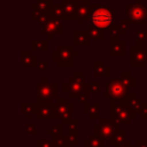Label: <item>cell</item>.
Instances as JSON below:
<instances>
[{"mask_svg":"<svg viewBox=\"0 0 147 147\" xmlns=\"http://www.w3.org/2000/svg\"><path fill=\"white\" fill-rule=\"evenodd\" d=\"M133 114H139V110H140V107H141V99L134 93V92H130L125 99V101L123 102Z\"/></svg>","mask_w":147,"mask_h":147,"instance_id":"obj_14","label":"cell"},{"mask_svg":"<svg viewBox=\"0 0 147 147\" xmlns=\"http://www.w3.org/2000/svg\"><path fill=\"white\" fill-rule=\"evenodd\" d=\"M139 115L141 117V119H147V102H142L140 110H139Z\"/></svg>","mask_w":147,"mask_h":147,"instance_id":"obj_37","label":"cell"},{"mask_svg":"<svg viewBox=\"0 0 147 147\" xmlns=\"http://www.w3.org/2000/svg\"><path fill=\"white\" fill-rule=\"evenodd\" d=\"M125 134H126V131L124 130V129H116L115 130V132H114V134L111 136V138L108 140L109 141V144L111 145V146H117V145H121L122 142H124L126 139H125Z\"/></svg>","mask_w":147,"mask_h":147,"instance_id":"obj_24","label":"cell"},{"mask_svg":"<svg viewBox=\"0 0 147 147\" xmlns=\"http://www.w3.org/2000/svg\"><path fill=\"white\" fill-rule=\"evenodd\" d=\"M116 147H136V145H132L131 144V140L130 139H126L124 142H122L121 145H117Z\"/></svg>","mask_w":147,"mask_h":147,"instance_id":"obj_42","label":"cell"},{"mask_svg":"<svg viewBox=\"0 0 147 147\" xmlns=\"http://www.w3.org/2000/svg\"><path fill=\"white\" fill-rule=\"evenodd\" d=\"M109 118L115 121L117 124L130 125L132 119L137 118V115L133 114L123 102H117L109 100Z\"/></svg>","mask_w":147,"mask_h":147,"instance_id":"obj_2","label":"cell"},{"mask_svg":"<svg viewBox=\"0 0 147 147\" xmlns=\"http://www.w3.org/2000/svg\"><path fill=\"white\" fill-rule=\"evenodd\" d=\"M63 2H74V0H63Z\"/></svg>","mask_w":147,"mask_h":147,"instance_id":"obj_46","label":"cell"},{"mask_svg":"<svg viewBox=\"0 0 147 147\" xmlns=\"http://www.w3.org/2000/svg\"><path fill=\"white\" fill-rule=\"evenodd\" d=\"M51 15L56 18V20H64V9H63V5H60V3H54L53 7H52V10H51Z\"/></svg>","mask_w":147,"mask_h":147,"instance_id":"obj_27","label":"cell"},{"mask_svg":"<svg viewBox=\"0 0 147 147\" xmlns=\"http://www.w3.org/2000/svg\"><path fill=\"white\" fill-rule=\"evenodd\" d=\"M38 103V109L36 113V117L38 119H55L59 118L56 103Z\"/></svg>","mask_w":147,"mask_h":147,"instance_id":"obj_12","label":"cell"},{"mask_svg":"<svg viewBox=\"0 0 147 147\" xmlns=\"http://www.w3.org/2000/svg\"><path fill=\"white\" fill-rule=\"evenodd\" d=\"M83 113L88 116L90 119H100V105L99 102H94L92 105L83 106Z\"/></svg>","mask_w":147,"mask_h":147,"instance_id":"obj_17","label":"cell"},{"mask_svg":"<svg viewBox=\"0 0 147 147\" xmlns=\"http://www.w3.org/2000/svg\"><path fill=\"white\" fill-rule=\"evenodd\" d=\"M63 147H74V146H70V145H64Z\"/></svg>","mask_w":147,"mask_h":147,"instance_id":"obj_47","label":"cell"},{"mask_svg":"<svg viewBox=\"0 0 147 147\" xmlns=\"http://www.w3.org/2000/svg\"><path fill=\"white\" fill-rule=\"evenodd\" d=\"M69 83V93L68 98L71 99H79L83 92V84L84 82V72L83 71H75L71 77L68 79Z\"/></svg>","mask_w":147,"mask_h":147,"instance_id":"obj_9","label":"cell"},{"mask_svg":"<svg viewBox=\"0 0 147 147\" xmlns=\"http://www.w3.org/2000/svg\"><path fill=\"white\" fill-rule=\"evenodd\" d=\"M131 67H145L147 64V47L146 42L137 41L130 47Z\"/></svg>","mask_w":147,"mask_h":147,"instance_id":"obj_7","label":"cell"},{"mask_svg":"<svg viewBox=\"0 0 147 147\" xmlns=\"http://www.w3.org/2000/svg\"><path fill=\"white\" fill-rule=\"evenodd\" d=\"M88 34H90V39L95 40V41H103L105 40V31L103 29H100L95 25H93L92 23L88 24Z\"/></svg>","mask_w":147,"mask_h":147,"instance_id":"obj_22","label":"cell"},{"mask_svg":"<svg viewBox=\"0 0 147 147\" xmlns=\"http://www.w3.org/2000/svg\"><path fill=\"white\" fill-rule=\"evenodd\" d=\"M56 108L59 118L62 119L63 124H67L74 114V105L69 102V98H57L56 100Z\"/></svg>","mask_w":147,"mask_h":147,"instance_id":"obj_11","label":"cell"},{"mask_svg":"<svg viewBox=\"0 0 147 147\" xmlns=\"http://www.w3.org/2000/svg\"><path fill=\"white\" fill-rule=\"evenodd\" d=\"M84 22H85L84 20H78V24H79V25H83V24H84Z\"/></svg>","mask_w":147,"mask_h":147,"instance_id":"obj_45","label":"cell"},{"mask_svg":"<svg viewBox=\"0 0 147 147\" xmlns=\"http://www.w3.org/2000/svg\"><path fill=\"white\" fill-rule=\"evenodd\" d=\"M129 88L122 83L119 78L115 79H109L106 83V88H105V98L109 100H114L117 102H124L127 94H129Z\"/></svg>","mask_w":147,"mask_h":147,"instance_id":"obj_4","label":"cell"},{"mask_svg":"<svg viewBox=\"0 0 147 147\" xmlns=\"http://www.w3.org/2000/svg\"><path fill=\"white\" fill-rule=\"evenodd\" d=\"M126 42L119 37H109V55L110 56H125Z\"/></svg>","mask_w":147,"mask_h":147,"instance_id":"obj_13","label":"cell"},{"mask_svg":"<svg viewBox=\"0 0 147 147\" xmlns=\"http://www.w3.org/2000/svg\"><path fill=\"white\" fill-rule=\"evenodd\" d=\"M37 92V102L41 103H54L55 99L57 100V83L48 82L46 77H42L39 83L36 85Z\"/></svg>","mask_w":147,"mask_h":147,"instance_id":"obj_3","label":"cell"},{"mask_svg":"<svg viewBox=\"0 0 147 147\" xmlns=\"http://www.w3.org/2000/svg\"><path fill=\"white\" fill-rule=\"evenodd\" d=\"M47 62L46 61H39L38 62V64H37V70L38 71H45V70H47Z\"/></svg>","mask_w":147,"mask_h":147,"instance_id":"obj_40","label":"cell"},{"mask_svg":"<svg viewBox=\"0 0 147 147\" xmlns=\"http://www.w3.org/2000/svg\"><path fill=\"white\" fill-rule=\"evenodd\" d=\"M74 2L77 5H83V3H88V0H74Z\"/></svg>","mask_w":147,"mask_h":147,"instance_id":"obj_44","label":"cell"},{"mask_svg":"<svg viewBox=\"0 0 147 147\" xmlns=\"http://www.w3.org/2000/svg\"><path fill=\"white\" fill-rule=\"evenodd\" d=\"M105 138L101 136H98L95 133H92L88 136L87 139L84 140L83 147H105Z\"/></svg>","mask_w":147,"mask_h":147,"instance_id":"obj_20","label":"cell"},{"mask_svg":"<svg viewBox=\"0 0 147 147\" xmlns=\"http://www.w3.org/2000/svg\"><path fill=\"white\" fill-rule=\"evenodd\" d=\"M41 34L46 37V40H52L54 36H62L63 34V25L60 20L54 17L49 18L42 26H41Z\"/></svg>","mask_w":147,"mask_h":147,"instance_id":"obj_10","label":"cell"},{"mask_svg":"<svg viewBox=\"0 0 147 147\" xmlns=\"http://www.w3.org/2000/svg\"><path fill=\"white\" fill-rule=\"evenodd\" d=\"M108 30H109V37H121V36L125 34V32L121 29L119 24H115Z\"/></svg>","mask_w":147,"mask_h":147,"instance_id":"obj_31","label":"cell"},{"mask_svg":"<svg viewBox=\"0 0 147 147\" xmlns=\"http://www.w3.org/2000/svg\"><path fill=\"white\" fill-rule=\"evenodd\" d=\"M136 147H147V140L145 139H137L136 141Z\"/></svg>","mask_w":147,"mask_h":147,"instance_id":"obj_41","label":"cell"},{"mask_svg":"<svg viewBox=\"0 0 147 147\" xmlns=\"http://www.w3.org/2000/svg\"><path fill=\"white\" fill-rule=\"evenodd\" d=\"M136 39H137V41H140V42H147V31L144 29L137 30L136 31Z\"/></svg>","mask_w":147,"mask_h":147,"instance_id":"obj_33","label":"cell"},{"mask_svg":"<svg viewBox=\"0 0 147 147\" xmlns=\"http://www.w3.org/2000/svg\"><path fill=\"white\" fill-rule=\"evenodd\" d=\"M36 133H37L36 125L33 123H28L26 124V134H36Z\"/></svg>","mask_w":147,"mask_h":147,"instance_id":"obj_39","label":"cell"},{"mask_svg":"<svg viewBox=\"0 0 147 147\" xmlns=\"http://www.w3.org/2000/svg\"><path fill=\"white\" fill-rule=\"evenodd\" d=\"M36 147H54L52 140L47 139H39L36 141Z\"/></svg>","mask_w":147,"mask_h":147,"instance_id":"obj_35","label":"cell"},{"mask_svg":"<svg viewBox=\"0 0 147 147\" xmlns=\"http://www.w3.org/2000/svg\"><path fill=\"white\" fill-rule=\"evenodd\" d=\"M62 91H63V93H69V83L68 82L62 84Z\"/></svg>","mask_w":147,"mask_h":147,"instance_id":"obj_43","label":"cell"},{"mask_svg":"<svg viewBox=\"0 0 147 147\" xmlns=\"http://www.w3.org/2000/svg\"><path fill=\"white\" fill-rule=\"evenodd\" d=\"M52 142H53L54 147H63L64 145H67V142H65V138H64V134H63V133L53 136V138H52Z\"/></svg>","mask_w":147,"mask_h":147,"instance_id":"obj_30","label":"cell"},{"mask_svg":"<svg viewBox=\"0 0 147 147\" xmlns=\"http://www.w3.org/2000/svg\"><path fill=\"white\" fill-rule=\"evenodd\" d=\"M90 84V92L91 93H99L100 92V84L98 82H91Z\"/></svg>","mask_w":147,"mask_h":147,"instance_id":"obj_38","label":"cell"},{"mask_svg":"<svg viewBox=\"0 0 147 147\" xmlns=\"http://www.w3.org/2000/svg\"><path fill=\"white\" fill-rule=\"evenodd\" d=\"M37 109H38V103L37 102H30V103L22 102L21 103V111L29 119L32 117V115H36Z\"/></svg>","mask_w":147,"mask_h":147,"instance_id":"obj_25","label":"cell"},{"mask_svg":"<svg viewBox=\"0 0 147 147\" xmlns=\"http://www.w3.org/2000/svg\"><path fill=\"white\" fill-rule=\"evenodd\" d=\"M90 21L100 29H110L115 25V11L105 5L90 3Z\"/></svg>","mask_w":147,"mask_h":147,"instance_id":"obj_1","label":"cell"},{"mask_svg":"<svg viewBox=\"0 0 147 147\" xmlns=\"http://www.w3.org/2000/svg\"><path fill=\"white\" fill-rule=\"evenodd\" d=\"M72 44L75 46H87L90 44L88 31H85V30L72 31Z\"/></svg>","mask_w":147,"mask_h":147,"instance_id":"obj_15","label":"cell"},{"mask_svg":"<svg viewBox=\"0 0 147 147\" xmlns=\"http://www.w3.org/2000/svg\"><path fill=\"white\" fill-rule=\"evenodd\" d=\"M64 138H65V142L67 145H70V146H76L78 145V139H77V136L75 134H71V133H67L64 134Z\"/></svg>","mask_w":147,"mask_h":147,"instance_id":"obj_34","label":"cell"},{"mask_svg":"<svg viewBox=\"0 0 147 147\" xmlns=\"http://www.w3.org/2000/svg\"><path fill=\"white\" fill-rule=\"evenodd\" d=\"M79 53L74 49L72 46L60 45L55 51L52 52V60L57 64V67H72L74 56H78Z\"/></svg>","mask_w":147,"mask_h":147,"instance_id":"obj_5","label":"cell"},{"mask_svg":"<svg viewBox=\"0 0 147 147\" xmlns=\"http://www.w3.org/2000/svg\"><path fill=\"white\" fill-rule=\"evenodd\" d=\"M146 96H147V84H146Z\"/></svg>","mask_w":147,"mask_h":147,"instance_id":"obj_48","label":"cell"},{"mask_svg":"<svg viewBox=\"0 0 147 147\" xmlns=\"http://www.w3.org/2000/svg\"><path fill=\"white\" fill-rule=\"evenodd\" d=\"M121 124H117L111 118H100L98 124H94L93 126V133L101 136L102 138L109 140L111 136L114 134L116 129H119Z\"/></svg>","mask_w":147,"mask_h":147,"instance_id":"obj_8","label":"cell"},{"mask_svg":"<svg viewBox=\"0 0 147 147\" xmlns=\"http://www.w3.org/2000/svg\"><path fill=\"white\" fill-rule=\"evenodd\" d=\"M64 20H77V3L75 2H63Z\"/></svg>","mask_w":147,"mask_h":147,"instance_id":"obj_21","label":"cell"},{"mask_svg":"<svg viewBox=\"0 0 147 147\" xmlns=\"http://www.w3.org/2000/svg\"><path fill=\"white\" fill-rule=\"evenodd\" d=\"M78 125H79V119H78V118H71V119L67 123L68 133H71V134L77 136V134H78Z\"/></svg>","mask_w":147,"mask_h":147,"instance_id":"obj_29","label":"cell"},{"mask_svg":"<svg viewBox=\"0 0 147 147\" xmlns=\"http://www.w3.org/2000/svg\"><path fill=\"white\" fill-rule=\"evenodd\" d=\"M93 75L94 77H109L110 76V68L106 65L103 61H94L93 63Z\"/></svg>","mask_w":147,"mask_h":147,"instance_id":"obj_18","label":"cell"},{"mask_svg":"<svg viewBox=\"0 0 147 147\" xmlns=\"http://www.w3.org/2000/svg\"><path fill=\"white\" fill-rule=\"evenodd\" d=\"M21 63L24 68H31V67H37L38 61L31 51H23L21 53Z\"/></svg>","mask_w":147,"mask_h":147,"instance_id":"obj_19","label":"cell"},{"mask_svg":"<svg viewBox=\"0 0 147 147\" xmlns=\"http://www.w3.org/2000/svg\"><path fill=\"white\" fill-rule=\"evenodd\" d=\"M130 25H131V21L129 20V18H123V20H121L119 21V26H121V29L126 33V31L130 29Z\"/></svg>","mask_w":147,"mask_h":147,"instance_id":"obj_36","label":"cell"},{"mask_svg":"<svg viewBox=\"0 0 147 147\" xmlns=\"http://www.w3.org/2000/svg\"><path fill=\"white\" fill-rule=\"evenodd\" d=\"M46 133L48 136H52V137L53 136H56V134H61V133H63V125L62 124H56V125L47 129L46 130Z\"/></svg>","mask_w":147,"mask_h":147,"instance_id":"obj_32","label":"cell"},{"mask_svg":"<svg viewBox=\"0 0 147 147\" xmlns=\"http://www.w3.org/2000/svg\"><path fill=\"white\" fill-rule=\"evenodd\" d=\"M119 79L127 88H134L137 87V78L131 75L130 71H122L119 74Z\"/></svg>","mask_w":147,"mask_h":147,"instance_id":"obj_23","label":"cell"},{"mask_svg":"<svg viewBox=\"0 0 147 147\" xmlns=\"http://www.w3.org/2000/svg\"><path fill=\"white\" fill-rule=\"evenodd\" d=\"M125 11H126L127 18L131 21V23L141 24V25H145L147 23V7L142 2L126 3Z\"/></svg>","mask_w":147,"mask_h":147,"instance_id":"obj_6","label":"cell"},{"mask_svg":"<svg viewBox=\"0 0 147 147\" xmlns=\"http://www.w3.org/2000/svg\"><path fill=\"white\" fill-rule=\"evenodd\" d=\"M53 5V0H36V2L31 5V8L32 10H38L42 14H51Z\"/></svg>","mask_w":147,"mask_h":147,"instance_id":"obj_16","label":"cell"},{"mask_svg":"<svg viewBox=\"0 0 147 147\" xmlns=\"http://www.w3.org/2000/svg\"><path fill=\"white\" fill-rule=\"evenodd\" d=\"M146 140H147V132H146Z\"/></svg>","mask_w":147,"mask_h":147,"instance_id":"obj_49","label":"cell"},{"mask_svg":"<svg viewBox=\"0 0 147 147\" xmlns=\"http://www.w3.org/2000/svg\"><path fill=\"white\" fill-rule=\"evenodd\" d=\"M31 51H36V52L47 51V40H32Z\"/></svg>","mask_w":147,"mask_h":147,"instance_id":"obj_28","label":"cell"},{"mask_svg":"<svg viewBox=\"0 0 147 147\" xmlns=\"http://www.w3.org/2000/svg\"><path fill=\"white\" fill-rule=\"evenodd\" d=\"M77 20H90V3L77 5Z\"/></svg>","mask_w":147,"mask_h":147,"instance_id":"obj_26","label":"cell"}]
</instances>
